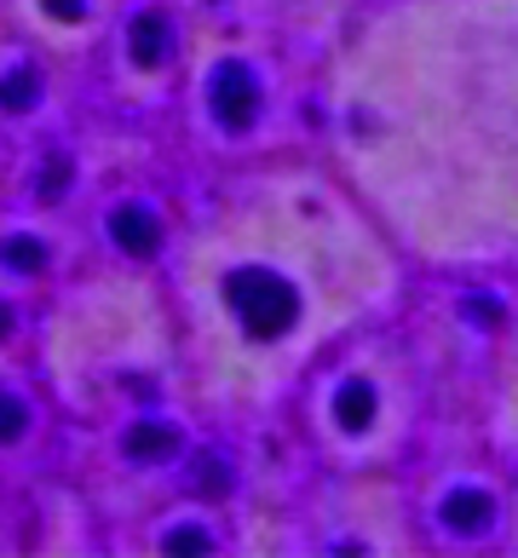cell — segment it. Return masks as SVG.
<instances>
[{"instance_id":"obj_10","label":"cell","mask_w":518,"mask_h":558,"mask_svg":"<svg viewBox=\"0 0 518 558\" xmlns=\"http://www.w3.org/2000/svg\"><path fill=\"white\" fill-rule=\"evenodd\" d=\"M196 484L214 489V495H225V489H231V466L214 461V454H202V461H196Z\"/></svg>"},{"instance_id":"obj_5","label":"cell","mask_w":518,"mask_h":558,"mask_svg":"<svg viewBox=\"0 0 518 558\" xmlns=\"http://www.w3.org/2000/svg\"><path fill=\"white\" fill-rule=\"evenodd\" d=\"M161 52H168V17H161V12H144L138 24H133V64H138V70H156Z\"/></svg>"},{"instance_id":"obj_11","label":"cell","mask_w":518,"mask_h":558,"mask_svg":"<svg viewBox=\"0 0 518 558\" xmlns=\"http://www.w3.org/2000/svg\"><path fill=\"white\" fill-rule=\"evenodd\" d=\"M7 265H17V271H35V265H40V242L12 236V242H7Z\"/></svg>"},{"instance_id":"obj_2","label":"cell","mask_w":518,"mask_h":558,"mask_svg":"<svg viewBox=\"0 0 518 558\" xmlns=\"http://www.w3.org/2000/svg\"><path fill=\"white\" fill-rule=\"evenodd\" d=\"M207 105L225 128H248V121L260 116V81L248 64H219L214 81H207Z\"/></svg>"},{"instance_id":"obj_6","label":"cell","mask_w":518,"mask_h":558,"mask_svg":"<svg viewBox=\"0 0 518 558\" xmlns=\"http://www.w3.org/2000/svg\"><path fill=\"white\" fill-rule=\"evenodd\" d=\"M110 236L128 247V254H150V247H156V219L144 214V208H121L110 219Z\"/></svg>"},{"instance_id":"obj_7","label":"cell","mask_w":518,"mask_h":558,"mask_svg":"<svg viewBox=\"0 0 518 558\" xmlns=\"http://www.w3.org/2000/svg\"><path fill=\"white\" fill-rule=\"evenodd\" d=\"M335 415H340V426L363 432L369 421H375V391H369V386H346V391H340V409H335Z\"/></svg>"},{"instance_id":"obj_12","label":"cell","mask_w":518,"mask_h":558,"mask_svg":"<svg viewBox=\"0 0 518 558\" xmlns=\"http://www.w3.org/2000/svg\"><path fill=\"white\" fill-rule=\"evenodd\" d=\"M47 7H52L58 17H81V7H87V0H47Z\"/></svg>"},{"instance_id":"obj_1","label":"cell","mask_w":518,"mask_h":558,"mask_svg":"<svg viewBox=\"0 0 518 558\" xmlns=\"http://www.w3.org/2000/svg\"><path fill=\"white\" fill-rule=\"evenodd\" d=\"M231 305H237V317L248 335H260V340H277L294 328L300 317V300H294V288L277 282L272 271H242L231 282Z\"/></svg>"},{"instance_id":"obj_8","label":"cell","mask_w":518,"mask_h":558,"mask_svg":"<svg viewBox=\"0 0 518 558\" xmlns=\"http://www.w3.org/2000/svg\"><path fill=\"white\" fill-rule=\"evenodd\" d=\"M24 426H29V415H24V403H17V398H7V391H0V444L24 438Z\"/></svg>"},{"instance_id":"obj_13","label":"cell","mask_w":518,"mask_h":558,"mask_svg":"<svg viewBox=\"0 0 518 558\" xmlns=\"http://www.w3.org/2000/svg\"><path fill=\"white\" fill-rule=\"evenodd\" d=\"M7 328H12V312H7V305H0V335H7Z\"/></svg>"},{"instance_id":"obj_4","label":"cell","mask_w":518,"mask_h":558,"mask_svg":"<svg viewBox=\"0 0 518 558\" xmlns=\"http://www.w3.org/2000/svg\"><path fill=\"white\" fill-rule=\"evenodd\" d=\"M128 454L133 461H168V454H179V426H156L144 421L128 432Z\"/></svg>"},{"instance_id":"obj_3","label":"cell","mask_w":518,"mask_h":558,"mask_svg":"<svg viewBox=\"0 0 518 558\" xmlns=\"http://www.w3.org/2000/svg\"><path fill=\"white\" fill-rule=\"evenodd\" d=\"M438 512H444V524L461 530V535H479V530H490V519H495V507H490L484 489H455V495H444Z\"/></svg>"},{"instance_id":"obj_9","label":"cell","mask_w":518,"mask_h":558,"mask_svg":"<svg viewBox=\"0 0 518 558\" xmlns=\"http://www.w3.org/2000/svg\"><path fill=\"white\" fill-rule=\"evenodd\" d=\"M35 93H40V81L29 70H12V81L0 87V105H35Z\"/></svg>"}]
</instances>
